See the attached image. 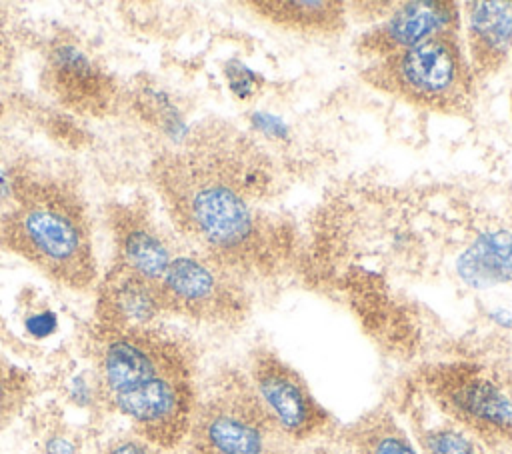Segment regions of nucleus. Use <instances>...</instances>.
I'll list each match as a JSON object with an SVG mask.
<instances>
[{
  "mask_svg": "<svg viewBox=\"0 0 512 454\" xmlns=\"http://www.w3.org/2000/svg\"><path fill=\"white\" fill-rule=\"evenodd\" d=\"M152 178L176 230L200 256L240 278L290 266L296 230L264 208L278 192L274 160L244 130L226 120L188 128L158 156Z\"/></svg>",
  "mask_w": 512,
  "mask_h": 454,
  "instance_id": "nucleus-1",
  "label": "nucleus"
},
{
  "mask_svg": "<svg viewBox=\"0 0 512 454\" xmlns=\"http://www.w3.org/2000/svg\"><path fill=\"white\" fill-rule=\"evenodd\" d=\"M186 444L190 454H272L286 440L246 370L228 366L198 390Z\"/></svg>",
  "mask_w": 512,
  "mask_h": 454,
  "instance_id": "nucleus-4",
  "label": "nucleus"
},
{
  "mask_svg": "<svg viewBox=\"0 0 512 454\" xmlns=\"http://www.w3.org/2000/svg\"><path fill=\"white\" fill-rule=\"evenodd\" d=\"M464 278L474 282H508L512 280V236L496 232L482 238L460 262Z\"/></svg>",
  "mask_w": 512,
  "mask_h": 454,
  "instance_id": "nucleus-17",
  "label": "nucleus"
},
{
  "mask_svg": "<svg viewBox=\"0 0 512 454\" xmlns=\"http://www.w3.org/2000/svg\"><path fill=\"white\" fill-rule=\"evenodd\" d=\"M196 398L194 376H164L112 398L106 406L130 422L132 434L166 452L186 442Z\"/></svg>",
  "mask_w": 512,
  "mask_h": 454,
  "instance_id": "nucleus-9",
  "label": "nucleus"
},
{
  "mask_svg": "<svg viewBox=\"0 0 512 454\" xmlns=\"http://www.w3.org/2000/svg\"><path fill=\"white\" fill-rule=\"evenodd\" d=\"M416 382L424 396L482 448L512 452V394L488 366L444 360L422 366Z\"/></svg>",
  "mask_w": 512,
  "mask_h": 454,
  "instance_id": "nucleus-5",
  "label": "nucleus"
},
{
  "mask_svg": "<svg viewBox=\"0 0 512 454\" xmlns=\"http://www.w3.org/2000/svg\"><path fill=\"white\" fill-rule=\"evenodd\" d=\"M510 112H512V90H510Z\"/></svg>",
  "mask_w": 512,
  "mask_h": 454,
  "instance_id": "nucleus-27",
  "label": "nucleus"
},
{
  "mask_svg": "<svg viewBox=\"0 0 512 454\" xmlns=\"http://www.w3.org/2000/svg\"><path fill=\"white\" fill-rule=\"evenodd\" d=\"M8 48V38H6V22H4V14L0 12V58H4V52Z\"/></svg>",
  "mask_w": 512,
  "mask_h": 454,
  "instance_id": "nucleus-25",
  "label": "nucleus"
},
{
  "mask_svg": "<svg viewBox=\"0 0 512 454\" xmlns=\"http://www.w3.org/2000/svg\"><path fill=\"white\" fill-rule=\"evenodd\" d=\"M26 392V376L0 356V422L8 420L22 406Z\"/></svg>",
  "mask_w": 512,
  "mask_h": 454,
  "instance_id": "nucleus-19",
  "label": "nucleus"
},
{
  "mask_svg": "<svg viewBox=\"0 0 512 454\" xmlns=\"http://www.w3.org/2000/svg\"><path fill=\"white\" fill-rule=\"evenodd\" d=\"M418 444L424 454H482L484 448L462 428L448 422L416 430Z\"/></svg>",
  "mask_w": 512,
  "mask_h": 454,
  "instance_id": "nucleus-18",
  "label": "nucleus"
},
{
  "mask_svg": "<svg viewBox=\"0 0 512 454\" xmlns=\"http://www.w3.org/2000/svg\"><path fill=\"white\" fill-rule=\"evenodd\" d=\"M360 78L424 112L470 118L476 104V78L460 30L440 32L412 48L368 62Z\"/></svg>",
  "mask_w": 512,
  "mask_h": 454,
  "instance_id": "nucleus-3",
  "label": "nucleus"
},
{
  "mask_svg": "<svg viewBox=\"0 0 512 454\" xmlns=\"http://www.w3.org/2000/svg\"><path fill=\"white\" fill-rule=\"evenodd\" d=\"M468 60L476 82L496 76L512 54V0L464 4Z\"/></svg>",
  "mask_w": 512,
  "mask_h": 454,
  "instance_id": "nucleus-12",
  "label": "nucleus"
},
{
  "mask_svg": "<svg viewBox=\"0 0 512 454\" xmlns=\"http://www.w3.org/2000/svg\"><path fill=\"white\" fill-rule=\"evenodd\" d=\"M160 312L164 310L160 304L158 284L148 282L116 264L100 282L96 300V328L128 330L152 326Z\"/></svg>",
  "mask_w": 512,
  "mask_h": 454,
  "instance_id": "nucleus-11",
  "label": "nucleus"
},
{
  "mask_svg": "<svg viewBox=\"0 0 512 454\" xmlns=\"http://www.w3.org/2000/svg\"><path fill=\"white\" fill-rule=\"evenodd\" d=\"M94 384L102 404L164 376H194L192 346L160 328H96Z\"/></svg>",
  "mask_w": 512,
  "mask_h": 454,
  "instance_id": "nucleus-6",
  "label": "nucleus"
},
{
  "mask_svg": "<svg viewBox=\"0 0 512 454\" xmlns=\"http://www.w3.org/2000/svg\"><path fill=\"white\" fill-rule=\"evenodd\" d=\"M342 442L352 454H418L394 414L382 406L344 426Z\"/></svg>",
  "mask_w": 512,
  "mask_h": 454,
  "instance_id": "nucleus-16",
  "label": "nucleus"
},
{
  "mask_svg": "<svg viewBox=\"0 0 512 454\" xmlns=\"http://www.w3.org/2000/svg\"><path fill=\"white\" fill-rule=\"evenodd\" d=\"M246 374L286 442H308L330 428L332 416L306 378L272 348H254Z\"/></svg>",
  "mask_w": 512,
  "mask_h": 454,
  "instance_id": "nucleus-8",
  "label": "nucleus"
},
{
  "mask_svg": "<svg viewBox=\"0 0 512 454\" xmlns=\"http://www.w3.org/2000/svg\"><path fill=\"white\" fill-rule=\"evenodd\" d=\"M46 72L54 92L76 110L96 112L110 100V78L72 42H56L50 48Z\"/></svg>",
  "mask_w": 512,
  "mask_h": 454,
  "instance_id": "nucleus-13",
  "label": "nucleus"
},
{
  "mask_svg": "<svg viewBox=\"0 0 512 454\" xmlns=\"http://www.w3.org/2000/svg\"><path fill=\"white\" fill-rule=\"evenodd\" d=\"M44 454H78V446L66 434H52L44 442Z\"/></svg>",
  "mask_w": 512,
  "mask_h": 454,
  "instance_id": "nucleus-24",
  "label": "nucleus"
},
{
  "mask_svg": "<svg viewBox=\"0 0 512 454\" xmlns=\"http://www.w3.org/2000/svg\"><path fill=\"white\" fill-rule=\"evenodd\" d=\"M258 18L284 32L334 38L346 30V8L340 0H250L246 2Z\"/></svg>",
  "mask_w": 512,
  "mask_h": 454,
  "instance_id": "nucleus-15",
  "label": "nucleus"
},
{
  "mask_svg": "<svg viewBox=\"0 0 512 454\" xmlns=\"http://www.w3.org/2000/svg\"><path fill=\"white\" fill-rule=\"evenodd\" d=\"M272 454H296V452H294V450H290L286 444H282V446H278Z\"/></svg>",
  "mask_w": 512,
  "mask_h": 454,
  "instance_id": "nucleus-26",
  "label": "nucleus"
},
{
  "mask_svg": "<svg viewBox=\"0 0 512 454\" xmlns=\"http://www.w3.org/2000/svg\"><path fill=\"white\" fill-rule=\"evenodd\" d=\"M0 240L58 284H94L88 216L80 198L64 184L24 178L0 216Z\"/></svg>",
  "mask_w": 512,
  "mask_h": 454,
  "instance_id": "nucleus-2",
  "label": "nucleus"
},
{
  "mask_svg": "<svg viewBox=\"0 0 512 454\" xmlns=\"http://www.w3.org/2000/svg\"><path fill=\"white\" fill-rule=\"evenodd\" d=\"M70 398L78 404V406H90L94 400H98L96 394V384L88 382L84 376H76L70 384Z\"/></svg>",
  "mask_w": 512,
  "mask_h": 454,
  "instance_id": "nucleus-23",
  "label": "nucleus"
},
{
  "mask_svg": "<svg viewBox=\"0 0 512 454\" xmlns=\"http://www.w3.org/2000/svg\"><path fill=\"white\" fill-rule=\"evenodd\" d=\"M102 454H164V450L156 448L154 444L146 442L136 434H130L110 440Z\"/></svg>",
  "mask_w": 512,
  "mask_h": 454,
  "instance_id": "nucleus-20",
  "label": "nucleus"
},
{
  "mask_svg": "<svg viewBox=\"0 0 512 454\" xmlns=\"http://www.w3.org/2000/svg\"><path fill=\"white\" fill-rule=\"evenodd\" d=\"M232 70H228V82H230V88L234 94L246 98L254 92L256 88V76L252 72H248L242 64H230Z\"/></svg>",
  "mask_w": 512,
  "mask_h": 454,
  "instance_id": "nucleus-22",
  "label": "nucleus"
},
{
  "mask_svg": "<svg viewBox=\"0 0 512 454\" xmlns=\"http://www.w3.org/2000/svg\"><path fill=\"white\" fill-rule=\"evenodd\" d=\"M116 266L158 284L174 258L166 236L142 208H120L114 216Z\"/></svg>",
  "mask_w": 512,
  "mask_h": 454,
  "instance_id": "nucleus-14",
  "label": "nucleus"
},
{
  "mask_svg": "<svg viewBox=\"0 0 512 454\" xmlns=\"http://www.w3.org/2000/svg\"><path fill=\"white\" fill-rule=\"evenodd\" d=\"M460 30L458 4L452 0H416L394 4L388 16L356 38L358 56L374 62L412 48L440 32Z\"/></svg>",
  "mask_w": 512,
  "mask_h": 454,
  "instance_id": "nucleus-10",
  "label": "nucleus"
},
{
  "mask_svg": "<svg viewBox=\"0 0 512 454\" xmlns=\"http://www.w3.org/2000/svg\"><path fill=\"white\" fill-rule=\"evenodd\" d=\"M160 304L196 322L240 324L250 312L244 278L196 254H176L158 282Z\"/></svg>",
  "mask_w": 512,
  "mask_h": 454,
  "instance_id": "nucleus-7",
  "label": "nucleus"
},
{
  "mask_svg": "<svg viewBox=\"0 0 512 454\" xmlns=\"http://www.w3.org/2000/svg\"><path fill=\"white\" fill-rule=\"evenodd\" d=\"M24 328L32 338H48L50 334L56 332L58 328V316L52 310H40V312H32L26 316L24 320Z\"/></svg>",
  "mask_w": 512,
  "mask_h": 454,
  "instance_id": "nucleus-21",
  "label": "nucleus"
},
{
  "mask_svg": "<svg viewBox=\"0 0 512 454\" xmlns=\"http://www.w3.org/2000/svg\"><path fill=\"white\" fill-rule=\"evenodd\" d=\"M482 454H484V452H482Z\"/></svg>",
  "mask_w": 512,
  "mask_h": 454,
  "instance_id": "nucleus-28",
  "label": "nucleus"
}]
</instances>
